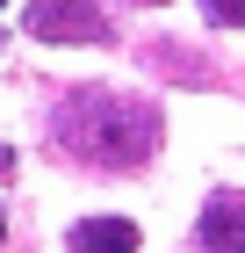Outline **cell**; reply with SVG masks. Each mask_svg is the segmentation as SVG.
I'll return each instance as SVG.
<instances>
[{
  "mask_svg": "<svg viewBox=\"0 0 245 253\" xmlns=\"http://www.w3.org/2000/svg\"><path fill=\"white\" fill-rule=\"evenodd\" d=\"M58 145L72 159L108 167V174H130V167L151 159V145H159V109L137 101V94H115V87H79L58 109Z\"/></svg>",
  "mask_w": 245,
  "mask_h": 253,
  "instance_id": "6da1fadb",
  "label": "cell"
},
{
  "mask_svg": "<svg viewBox=\"0 0 245 253\" xmlns=\"http://www.w3.org/2000/svg\"><path fill=\"white\" fill-rule=\"evenodd\" d=\"M29 37L43 43H108V7L101 0H29Z\"/></svg>",
  "mask_w": 245,
  "mask_h": 253,
  "instance_id": "7a4b0ae2",
  "label": "cell"
},
{
  "mask_svg": "<svg viewBox=\"0 0 245 253\" xmlns=\"http://www.w3.org/2000/svg\"><path fill=\"white\" fill-rule=\"evenodd\" d=\"M195 246L202 253H245V195L238 188H216L195 217Z\"/></svg>",
  "mask_w": 245,
  "mask_h": 253,
  "instance_id": "3957f363",
  "label": "cell"
},
{
  "mask_svg": "<svg viewBox=\"0 0 245 253\" xmlns=\"http://www.w3.org/2000/svg\"><path fill=\"white\" fill-rule=\"evenodd\" d=\"M65 239H72V253H137V224L130 217H79Z\"/></svg>",
  "mask_w": 245,
  "mask_h": 253,
  "instance_id": "277c9868",
  "label": "cell"
},
{
  "mask_svg": "<svg viewBox=\"0 0 245 253\" xmlns=\"http://www.w3.org/2000/svg\"><path fill=\"white\" fill-rule=\"evenodd\" d=\"M202 15L216 29H245V0H202Z\"/></svg>",
  "mask_w": 245,
  "mask_h": 253,
  "instance_id": "5b68a950",
  "label": "cell"
},
{
  "mask_svg": "<svg viewBox=\"0 0 245 253\" xmlns=\"http://www.w3.org/2000/svg\"><path fill=\"white\" fill-rule=\"evenodd\" d=\"M151 7H166V0H151Z\"/></svg>",
  "mask_w": 245,
  "mask_h": 253,
  "instance_id": "8992f818",
  "label": "cell"
}]
</instances>
